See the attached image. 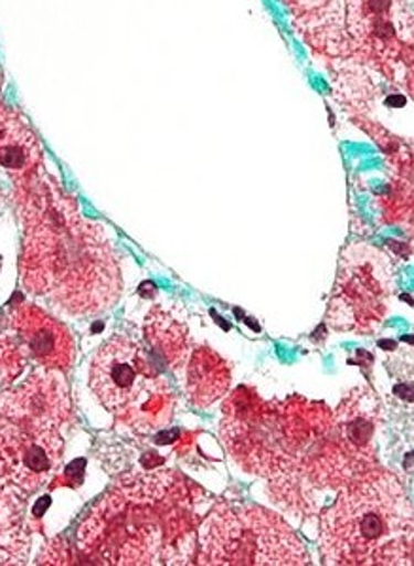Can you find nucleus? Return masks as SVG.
<instances>
[{"label":"nucleus","instance_id":"f257e3e1","mask_svg":"<svg viewBox=\"0 0 414 566\" xmlns=\"http://www.w3.org/2000/svg\"><path fill=\"white\" fill-rule=\"evenodd\" d=\"M15 205L25 231L23 286L68 315L110 310L121 292V275L105 230L84 220L74 198L46 171L15 188Z\"/></svg>","mask_w":414,"mask_h":566},{"label":"nucleus","instance_id":"f03ea898","mask_svg":"<svg viewBox=\"0 0 414 566\" xmlns=\"http://www.w3.org/2000/svg\"><path fill=\"white\" fill-rule=\"evenodd\" d=\"M212 496L177 470L121 475L78 528L92 565H193Z\"/></svg>","mask_w":414,"mask_h":566},{"label":"nucleus","instance_id":"7ed1b4c3","mask_svg":"<svg viewBox=\"0 0 414 566\" xmlns=\"http://www.w3.org/2000/svg\"><path fill=\"white\" fill-rule=\"evenodd\" d=\"M414 534V510L394 474L376 468L342 488L320 517L326 565H379L395 542Z\"/></svg>","mask_w":414,"mask_h":566},{"label":"nucleus","instance_id":"20e7f679","mask_svg":"<svg viewBox=\"0 0 414 566\" xmlns=\"http://www.w3.org/2000/svg\"><path fill=\"white\" fill-rule=\"evenodd\" d=\"M89 387L119 422L135 432H156L169 424L174 392L148 350L132 337L116 336L93 356Z\"/></svg>","mask_w":414,"mask_h":566},{"label":"nucleus","instance_id":"39448f33","mask_svg":"<svg viewBox=\"0 0 414 566\" xmlns=\"http://www.w3.org/2000/svg\"><path fill=\"white\" fill-rule=\"evenodd\" d=\"M198 547L195 565H310L299 536L278 515L251 504H214L199 528Z\"/></svg>","mask_w":414,"mask_h":566},{"label":"nucleus","instance_id":"423d86ee","mask_svg":"<svg viewBox=\"0 0 414 566\" xmlns=\"http://www.w3.org/2000/svg\"><path fill=\"white\" fill-rule=\"evenodd\" d=\"M222 411L220 434L238 467L267 478L269 488L283 481L289 470L283 402H265L254 390L241 387Z\"/></svg>","mask_w":414,"mask_h":566},{"label":"nucleus","instance_id":"0eeeda50","mask_svg":"<svg viewBox=\"0 0 414 566\" xmlns=\"http://www.w3.org/2000/svg\"><path fill=\"white\" fill-rule=\"evenodd\" d=\"M394 294L390 258L371 244L342 252L336 289L329 297L328 323L339 332L373 334L386 318Z\"/></svg>","mask_w":414,"mask_h":566},{"label":"nucleus","instance_id":"6e6552de","mask_svg":"<svg viewBox=\"0 0 414 566\" xmlns=\"http://www.w3.org/2000/svg\"><path fill=\"white\" fill-rule=\"evenodd\" d=\"M74 363V339L66 326L34 307L15 305L0 328V382H12L29 366L66 371Z\"/></svg>","mask_w":414,"mask_h":566},{"label":"nucleus","instance_id":"1a4fd4ad","mask_svg":"<svg viewBox=\"0 0 414 566\" xmlns=\"http://www.w3.org/2000/svg\"><path fill=\"white\" fill-rule=\"evenodd\" d=\"M61 462V430L0 416V481L26 499L57 474Z\"/></svg>","mask_w":414,"mask_h":566},{"label":"nucleus","instance_id":"9d476101","mask_svg":"<svg viewBox=\"0 0 414 566\" xmlns=\"http://www.w3.org/2000/svg\"><path fill=\"white\" fill-rule=\"evenodd\" d=\"M0 416L63 432L73 419V403L55 369L39 368L20 387L2 392Z\"/></svg>","mask_w":414,"mask_h":566},{"label":"nucleus","instance_id":"9b49d317","mask_svg":"<svg viewBox=\"0 0 414 566\" xmlns=\"http://www.w3.org/2000/svg\"><path fill=\"white\" fill-rule=\"evenodd\" d=\"M296 29L316 52L336 60H349L347 0H284Z\"/></svg>","mask_w":414,"mask_h":566},{"label":"nucleus","instance_id":"f8f14e48","mask_svg":"<svg viewBox=\"0 0 414 566\" xmlns=\"http://www.w3.org/2000/svg\"><path fill=\"white\" fill-rule=\"evenodd\" d=\"M0 169L8 172L15 188L29 185L44 171V151L33 127L15 108L0 113Z\"/></svg>","mask_w":414,"mask_h":566},{"label":"nucleus","instance_id":"ddd939ff","mask_svg":"<svg viewBox=\"0 0 414 566\" xmlns=\"http://www.w3.org/2000/svg\"><path fill=\"white\" fill-rule=\"evenodd\" d=\"M231 369L222 356L201 347L190 355L185 390L191 402L204 409L220 400L230 390Z\"/></svg>","mask_w":414,"mask_h":566},{"label":"nucleus","instance_id":"4468645a","mask_svg":"<svg viewBox=\"0 0 414 566\" xmlns=\"http://www.w3.org/2000/svg\"><path fill=\"white\" fill-rule=\"evenodd\" d=\"M23 501V494L0 481V565H23L29 555Z\"/></svg>","mask_w":414,"mask_h":566},{"label":"nucleus","instance_id":"2eb2a0df","mask_svg":"<svg viewBox=\"0 0 414 566\" xmlns=\"http://www.w3.org/2000/svg\"><path fill=\"white\" fill-rule=\"evenodd\" d=\"M145 332L151 349L158 350L169 368L180 369L185 366L190 358V345L184 323H180L167 311L153 310L146 316Z\"/></svg>","mask_w":414,"mask_h":566},{"label":"nucleus","instance_id":"dca6fc26","mask_svg":"<svg viewBox=\"0 0 414 566\" xmlns=\"http://www.w3.org/2000/svg\"><path fill=\"white\" fill-rule=\"evenodd\" d=\"M403 167L390 190V218L407 226L414 235V165L402 158Z\"/></svg>","mask_w":414,"mask_h":566},{"label":"nucleus","instance_id":"f3484780","mask_svg":"<svg viewBox=\"0 0 414 566\" xmlns=\"http://www.w3.org/2000/svg\"><path fill=\"white\" fill-rule=\"evenodd\" d=\"M394 23L402 44L414 48V0H395Z\"/></svg>","mask_w":414,"mask_h":566},{"label":"nucleus","instance_id":"a211bd4d","mask_svg":"<svg viewBox=\"0 0 414 566\" xmlns=\"http://www.w3.org/2000/svg\"><path fill=\"white\" fill-rule=\"evenodd\" d=\"M405 565H414V541L413 544H411V547H408L407 559H405Z\"/></svg>","mask_w":414,"mask_h":566},{"label":"nucleus","instance_id":"6ab92c4d","mask_svg":"<svg viewBox=\"0 0 414 566\" xmlns=\"http://www.w3.org/2000/svg\"><path fill=\"white\" fill-rule=\"evenodd\" d=\"M2 108H4V105H2V103H0V113H2Z\"/></svg>","mask_w":414,"mask_h":566},{"label":"nucleus","instance_id":"aec40b11","mask_svg":"<svg viewBox=\"0 0 414 566\" xmlns=\"http://www.w3.org/2000/svg\"><path fill=\"white\" fill-rule=\"evenodd\" d=\"M0 207H2V196H0Z\"/></svg>","mask_w":414,"mask_h":566}]
</instances>
